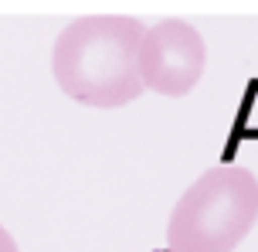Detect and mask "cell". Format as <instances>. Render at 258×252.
Returning <instances> with one entry per match:
<instances>
[{"mask_svg":"<svg viewBox=\"0 0 258 252\" xmlns=\"http://www.w3.org/2000/svg\"><path fill=\"white\" fill-rule=\"evenodd\" d=\"M146 27L126 14H89L64 27L51 52L54 82L82 106H126L143 95L140 48Z\"/></svg>","mask_w":258,"mask_h":252,"instance_id":"1","label":"cell"},{"mask_svg":"<svg viewBox=\"0 0 258 252\" xmlns=\"http://www.w3.org/2000/svg\"><path fill=\"white\" fill-rule=\"evenodd\" d=\"M258 222V177L224 164L194 181L167 222L170 252H234Z\"/></svg>","mask_w":258,"mask_h":252,"instance_id":"2","label":"cell"},{"mask_svg":"<svg viewBox=\"0 0 258 252\" xmlns=\"http://www.w3.org/2000/svg\"><path fill=\"white\" fill-rule=\"evenodd\" d=\"M204 65L207 44L197 27H190L187 21H177V17L146 27V38L140 48L143 89L180 99L201 82Z\"/></svg>","mask_w":258,"mask_h":252,"instance_id":"3","label":"cell"},{"mask_svg":"<svg viewBox=\"0 0 258 252\" xmlns=\"http://www.w3.org/2000/svg\"><path fill=\"white\" fill-rule=\"evenodd\" d=\"M0 252H17V242H14V235L4 225H0Z\"/></svg>","mask_w":258,"mask_h":252,"instance_id":"4","label":"cell"}]
</instances>
